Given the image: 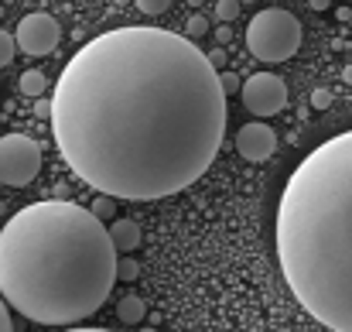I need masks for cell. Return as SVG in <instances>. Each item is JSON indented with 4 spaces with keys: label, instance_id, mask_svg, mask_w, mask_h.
Segmentation results:
<instances>
[{
    "label": "cell",
    "instance_id": "ba28073f",
    "mask_svg": "<svg viewBox=\"0 0 352 332\" xmlns=\"http://www.w3.org/2000/svg\"><path fill=\"white\" fill-rule=\"evenodd\" d=\"M277 147V134L267 123H243L236 134V151L246 161H267Z\"/></svg>",
    "mask_w": 352,
    "mask_h": 332
},
{
    "label": "cell",
    "instance_id": "9c48e42d",
    "mask_svg": "<svg viewBox=\"0 0 352 332\" xmlns=\"http://www.w3.org/2000/svg\"><path fill=\"white\" fill-rule=\"evenodd\" d=\"M110 236H113V247L117 250H137L140 247V222L133 220H113V226H110Z\"/></svg>",
    "mask_w": 352,
    "mask_h": 332
},
{
    "label": "cell",
    "instance_id": "44dd1931",
    "mask_svg": "<svg viewBox=\"0 0 352 332\" xmlns=\"http://www.w3.org/2000/svg\"><path fill=\"white\" fill-rule=\"evenodd\" d=\"M34 116H48L52 120V100L48 96H38L34 100Z\"/></svg>",
    "mask_w": 352,
    "mask_h": 332
},
{
    "label": "cell",
    "instance_id": "7a4b0ae2",
    "mask_svg": "<svg viewBox=\"0 0 352 332\" xmlns=\"http://www.w3.org/2000/svg\"><path fill=\"white\" fill-rule=\"evenodd\" d=\"M117 260L113 236L93 209L34 203L0 229V295L38 326H72L103 309Z\"/></svg>",
    "mask_w": 352,
    "mask_h": 332
},
{
    "label": "cell",
    "instance_id": "30bf717a",
    "mask_svg": "<svg viewBox=\"0 0 352 332\" xmlns=\"http://www.w3.org/2000/svg\"><path fill=\"white\" fill-rule=\"evenodd\" d=\"M144 315H147V302H144L140 295H126V298H120V305H117L120 322H126V326H140Z\"/></svg>",
    "mask_w": 352,
    "mask_h": 332
},
{
    "label": "cell",
    "instance_id": "277c9868",
    "mask_svg": "<svg viewBox=\"0 0 352 332\" xmlns=\"http://www.w3.org/2000/svg\"><path fill=\"white\" fill-rule=\"evenodd\" d=\"M301 48V21L291 10L267 7L246 28V52L260 62H284Z\"/></svg>",
    "mask_w": 352,
    "mask_h": 332
},
{
    "label": "cell",
    "instance_id": "5b68a950",
    "mask_svg": "<svg viewBox=\"0 0 352 332\" xmlns=\"http://www.w3.org/2000/svg\"><path fill=\"white\" fill-rule=\"evenodd\" d=\"M41 172V144L28 134H3L0 137V182L21 189L34 182Z\"/></svg>",
    "mask_w": 352,
    "mask_h": 332
},
{
    "label": "cell",
    "instance_id": "6da1fadb",
    "mask_svg": "<svg viewBox=\"0 0 352 332\" xmlns=\"http://www.w3.org/2000/svg\"><path fill=\"white\" fill-rule=\"evenodd\" d=\"M52 134L65 165L103 196L130 203L178 196L223 147L219 69L185 34L107 31L62 69Z\"/></svg>",
    "mask_w": 352,
    "mask_h": 332
},
{
    "label": "cell",
    "instance_id": "9a60e30c",
    "mask_svg": "<svg viewBox=\"0 0 352 332\" xmlns=\"http://www.w3.org/2000/svg\"><path fill=\"white\" fill-rule=\"evenodd\" d=\"M14 52H17V38H10L7 31H0V69L14 62Z\"/></svg>",
    "mask_w": 352,
    "mask_h": 332
},
{
    "label": "cell",
    "instance_id": "5bb4252c",
    "mask_svg": "<svg viewBox=\"0 0 352 332\" xmlns=\"http://www.w3.org/2000/svg\"><path fill=\"white\" fill-rule=\"evenodd\" d=\"M140 278V264L133 257H120L117 260V281H137Z\"/></svg>",
    "mask_w": 352,
    "mask_h": 332
},
{
    "label": "cell",
    "instance_id": "603a6c76",
    "mask_svg": "<svg viewBox=\"0 0 352 332\" xmlns=\"http://www.w3.org/2000/svg\"><path fill=\"white\" fill-rule=\"evenodd\" d=\"M308 3H311L315 10H329V7H332V0H308Z\"/></svg>",
    "mask_w": 352,
    "mask_h": 332
},
{
    "label": "cell",
    "instance_id": "3957f363",
    "mask_svg": "<svg viewBox=\"0 0 352 332\" xmlns=\"http://www.w3.org/2000/svg\"><path fill=\"white\" fill-rule=\"evenodd\" d=\"M277 260L311 319L352 332V130L318 144L287 178Z\"/></svg>",
    "mask_w": 352,
    "mask_h": 332
},
{
    "label": "cell",
    "instance_id": "4316f807",
    "mask_svg": "<svg viewBox=\"0 0 352 332\" xmlns=\"http://www.w3.org/2000/svg\"><path fill=\"white\" fill-rule=\"evenodd\" d=\"M140 332H157V329H140Z\"/></svg>",
    "mask_w": 352,
    "mask_h": 332
},
{
    "label": "cell",
    "instance_id": "8992f818",
    "mask_svg": "<svg viewBox=\"0 0 352 332\" xmlns=\"http://www.w3.org/2000/svg\"><path fill=\"white\" fill-rule=\"evenodd\" d=\"M239 100H243L246 110L256 113V116H274V113H280L287 107V86L274 72H256V76L243 79Z\"/></svg>",
    "mask_w": 352,
    "mask_h": 332
},
{
    "label": "cell",
    "instance_id": "d6986e66",
    "mask_svg": "<svg viewBox=\"0 0 352 332\" xmlns=\"http://www.w3.org/2000/svg\"><path fill=\"white\" fill-rule=\"evenodd\" d=\"M311 107H315V110H329V107H332V93H329V90H315V93H311Z\"/></svg>",
    "mask_w": 352,
    "mask_h": 332
},
{
    "label": "cell",
    "instance_id": "52a82bcc",
    "mask_svg": "<svg viewBox=\"0 0 352 332\" xmlns=\"http://www.w3.org/2000/svg\"><path fill=\"white\" fill-rule=\"evenodd\" d=\"M62 28L52 14H28L17 24V48L24 55H48L58 48Z\"/></svg>",
    "mask_w": 352,
    "mask_h": 332
},
{
    "label": "cell",
    "instance_id": "e0dca14e",
    "mask_svg": "<svg viewBox=\"0 0 352 332\" xmlns=\"http://www.w3.org/2000/svg\"><path fill=\"white\" fill-rule=\"evenodd\" d=\"M219 86H223V93H226V96H236V93L243 90V76H236V72L226 69V72H219Z\"/></svg>",
    "mask_w": 352,
    "mask_h": 332
},
{
    "label": "cell",
    "instance_id": "4fadbf2b",
    "mask_svg": "<svg viewBox=\"0 0 352 332\" xmlns=\"http://www.w3.org/2000/svg\"><path fill=\"white\" fill-rule=\"evenodd\" d=\"M89 209H93V216H100L103 222L113 220V213H117V209H113V196H103V192L93 199V206H89Z\"/></svg>",
    "mask_w": 352,
    "mask_h": 332
},
{
    "label": "cell",
    "instance_id": "8fae6325",
    "mask_svg": "<svg viewBox=\"0 0 352 332\" xmlns=\"http://www.w3.org/2000/svg\"><path fill=\"white\" fill-rule=\"evenodd\" d=\"M17 90H21L24 96L38 100V96H45V90H48V76H45L41 69H28V72H21V79H17Z\"/></svg>",
    "mask_w": 352,
    "mask_h": 332
},
{
    "label": "cell",
    "instance_id": "ffe728a7",
    "mask_svg": "<svg viewBox=\"0 0 352 332\" xmlns=\"http://www.w3.org/2000/svg\"><path fill=\"white\" fill-rule=\"evenodd\" d=\"M0 332H14V322H10V312H7L3 295H0Z\"/></svg>",
    "mask_w": 352,
    "mask_h": 332
},
{
    "label": "cell",
    "instance_id": "cb8c5ba5",
    "mask_svg": "<svg viewBox=\"0 0 352 332\" xmlns=\"http://www.w3.org/2000/svg\"><path fill=\"white\" fill-rule=\"evenodd\" d=\"M342 79H346V83L352 86V65H346V69H342Z\"/></svg>",
    "mask_w": 352,
    "mask_h": 332
},
{
    "label": "cell",
    "instance_id": "2e32d148",
    "mask_svg": "<svg viewBox=\"0 0 352 332\" xmlns=\"http://www.w3.org/2000/svg\"><path fill=\"white\" fill-rule=\"evenodd\" d=\"M216 17H219L223 24L236 21V17H239V0H219V3H216Z\"/></svg>",
    "mask_w": 352,
    "mask_h": 332
},
{
    "label": "cell",
    "instance_id": "ac0fdd59",
    "mask_svg": "<svg viewBox=\"0 0 352 332\" xmlns=\"http://www.w3.org/2000/svg\"><path fill=\"white\" fill-rule=\"evenodd\" d=\"M133 3H137L144 14L157 17V14H164V10H168V3H171V0H133Z\"/></svg>",
    "mask_w": 352,
    "mask_h": 332
},
{
    "label": "cell",
    "instance_id": "7402d4cb",
    "mask_svg": "<svg viewBox=\"0 0 352 332\" xmlns=\"http://www.w3.org/2000/svg\"><path fill=\"white\" fill-rule=\"evenodd\" d=\"M209 62H212V65L219 69V65H223V48H216V52H209Z\"/></svg>",
    "mask_w": 352,
    "mask_h": 332
},
{
    "label": "cell",
    "instance_id": "d4e9b609",
    "mask_svg": "<svg viewBox=\"0 0 352 332\" xmlns=\"http://www.w3.org/2000/svg\"><path fill=\"white\" fill-rule=\"evenodd\" d=\"M69 332H110V329H69Z\"/></svg>",
    "mask_w": 352,
    "mask_h": 332
},
{
    "label": "cell",
    "instance_id": "7c38bea8",
    "mask_svg": "<svg viewBox=\"0 0 352 332\" xmlns=\"http://www.w3.org/2000/svg\"><path fill=\"white\" fill-rule=\"evenodd\" d=\"M202 34H209V17H202V14H192V17L185 21V38L199 41Z\"/></svg>",
    "mask_w": 352,
    "mask_h": 332
},
{
    "label": "cell",
    "instance_id": "484cf974",
    "mask_svg": "<svg viewBox=\"0 0 352 332\" xmlns=\"http://www.w3.org/2000/svg\"><path fill=\"white\" fill-rule=\"evenodd\" d=\"M188 3H202V0H188Z\"/></svg>",
    "mask_w": 352,
    "mask_h": 332
}]
</instances>
